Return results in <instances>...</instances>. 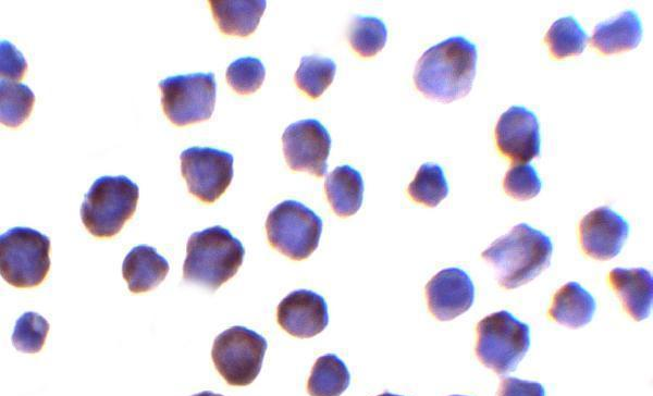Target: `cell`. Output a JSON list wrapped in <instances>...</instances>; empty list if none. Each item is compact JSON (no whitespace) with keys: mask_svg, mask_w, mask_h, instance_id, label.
<instances>
[{"mask_svg":"<svg viewBox=\"0 0 653 396\" xmlns=\"http://www.w3.org/2000/svg\"><path fill=\"white\" fill-rule=\"evenodd\" d=\"M266 231L270 245L286 257L300 261L318 247L322 220L296 200H284L268 214Z\"/></svg>","mask_w":653,"mask_h":396,"instance_id":"obj_7","label":"cell"},{"mask_svg":"<svg viewBox=\"0 0 653 396\" xmlns=\"http://www.w3.org/2000/svg\"><path fill=\"white\" fill-rule=\"evenodd\" d=\"M592 295L577 282H568L554 295L549 315L570 329L588 324L595 312Z\"/></svg>","mask_w":653,"mask_h":396,"instance_id":"obj_20","label":"cell"},{"mask_svg":"<svg viewBox=\"0 0 653 396\" xmlns=\"http://www.w3.org/2000/svg\"><path fill=\"white\" fill-rule=\"evenodd\" d=\"M169 263L156 248L138 245L123 260L122 275L132 293H145L158 286L169 272Z\"/></svg>","mask_w":653,"mask_h":396,"instance_id":"obj_17","label":"cell"},{"mask_svg":"<svg viewBox=\"0 0 653 396\" xmlns=\"http://www.w3.org/2000/svg\"><path fill=\"white\" fill-rule=\"evenodd\" d=\"M336 65L329 58L303 57L295 73L297 87L312 99L319 98L333 82Z\"/></svg>","mask_w":653,"mask_h":396,"instance_id":"obj_26","label":"cell"},{"mask_svg":"<svg viewBox=\"0 0 653 396\" xmlns=\"http://www.w3.org/2000/svg\"><path fill=\"white\" fill-rule=\"evenodd\" d=\"M350 374L346 364L334 354L319 357L307 382L310 396H340L348 387Z\"/></svg>","mask_w":653,"mask_h":396,"instance_id":"obj_22","label":"cell"},{"mask_svg":"<svg viewBox=\"0 0 653 396\" xmlns=\"http://www.w3.org/2000/svg\"><path fill=\"white\" fill-rule=\"evenodd\" d=\"M27 69L23 54L8 40L0 42V76L12 82L21 79Z\"/></svg>","mask_w":653,"mask_h":396,"instance_id":"obj_31","label":"cell"},{"mask_svg":"<svg viewBox=\"0 0 653 396\" xmlns=\"http://www.w3.org/2000/svg\"><path fill=\"white\" fill-rule=\"evenodd\" d=\"M48 331L49 323L42 315L27 311L15 322L12 343L19 351L38 352L45 344Z\"/></svg>","mask_w":653,"mask_h":396,"instance_id":"obj_28","label":"cell"},{"mask_svg":"<svg viewBox=\"0 0 653 396\" xmlns=\"http://www.w3.org/2000/svg\"><path fill=\"white\" fill-rule=\"evenodd\" d=\"M138 197L137 184L125 175L101 176L85 195L82 222L91 235L112 237L134 214Z\"/></svg>","mask_w":653,"mask_h":396,"instance_id":"obj_4","label":"cell"},{"mask_svg":"<svg viewBox=\"0 0 653 396\" xmlns=\"http://www.w3.org/2000/svg\"><path fill=\"white\" fill-rule=\"evenodd\" d=\"M267 341L257 332L235 325L220 333L211 358L219 374L232 386H246L259 374Z\"/></svg>","mask_w":653,"mask_h":396,"instance_id":"obj_8","label":"cell"},{"mask_svg":"<svg viewBox=\"0 0 653 396\" xmlns=\"http://www.w3.org/2000/svg\"><path fill=\"white\" fill-rule=\"evenodd\" d=\"M378 396H402V395H396V394H392V393L385 392V393H382V394H380Z\"/></svg>","mask_w":653,"mask_h":396,"instance_id":"obj_34","label":"cell"},{"mask_svg":"<svg viewBox=\"0 0 653 396\" xmlns=\"http://www.w3.org/2000/svg\"><path fill=\"white\" fill-rule=\"evenodd\" d=\"M589 37L574 16L557 18L545 35V42L556 59L580 54L586 48Z\"/></svg>","mask_w":653,"mask_h":396,"instance_id":"obj_24","label":"cell"},{"mask_svg":"<svg viewBox=\"0 0 653 396\" xmlns=\"http://www.w3.org/2000/svg\"><path fill=\"white\" fill-rule=\"evenodd\" d=\"M608 281L624 308L636 321L649 317L653 302L652 274L644 268H615Z\"/></svg>","mask_w":653,"mask_h":396,"instance_id":"obj_16","label":"cell"},{"mask_svg":"<svg viewBox=\"0 0 653 396\" xmlns=\"http://www.w3.org/2000/svg\"><path fill=\"white\" fill-rule=\"evenodd\" d=\"M209 4L219 29L239 37L256 30L267 7L264 0H210Z\"/></svg>","mask_w":653,"mask_h":396,"instance_id":"obj_19","label":"cell"},{"mask_svg":"<svg viewBox=\"0 0 653 396\" xmlns=\"http://www.w3.org/2000/svg\"><path fill=\"white\" fill-rule=\"evenodd\" d=\"M552 252L553 244L547 235L527 223H519L495 239L481 257L493 267L498 284L514 289L545 270Z\"/></svg>","mask_w":653,"mask_h":396,"instance_id":"obj_2","label":"cell"},{"mask_svg":"<svg viewBox=\"0 0 653 396\" xmlns=\"http://www.w3.org/2000/svg\"><path fill=\"white\" fill-rule=\"evenodd\" d=\"M410 198L427 207H436L448 194L443 169L435 163H423L407 188Z\"/></svg>","mask_w":653,"mask_h":396,"instance_id":"obj_25","label":"cell"},{"mask_svg":"<svg viewBox=\"0 0 653 396\" xmlns=\"http://www.w3.org/2000/svg\"><path fill=\"white\" fill-rule=\"evenodd\" d=\"M642 38V24L633 10H626L611 21L595 25L591 44L604 54L634 49Z\"/></svg>","mask_w":653,"mask_h":396,"instance_id":"obj_18","label":"cell"},{"mask_svg":"<svg viewBox=\"0 0 653 396\" xmlns=\"http://www.w3.org/2000/svg\"><path fill=\"white\" fill-rule=\"evenodd\" d=\"M158 85L163 112L174 125L185 126L211 116L217 94L213 73L169 76Z\"/></svg>","mask_w":653,"mask_h":396,"instance_id":"obj_9","label":"cell"},{"mask_svg":"<svg viewBox=\"0 0 653 396\" xmlns=\"http://www.w3.org/2000/svg\"><path fill=\"white\" fill-rule=\"evenodd\" d=\"M426 297L429 311L440 321H449L472 306L475 286L464 270L446 268L427 283Z\"/></svg>","mask_w":653,"mask_h":396,"instance_id":"obj_14","label":"cell"},{"mask_svg":"<svg viewBox=\"0 0 653 396\" xmlns=\"http://www.w3.org/2000/svg\"><path fill=\"white\" fill-rule=\"evenodd\" d=\"M266 70L258 58L243 57L233 61L226 69L227 84L239 95H249L263 83Z\"/></svg>","mask_w":653,"mask_h":396,"instance_id":"obj_29","label":"cell"},{"mask_svg":"<svg viewBox=\"0 0 653 396\" xmlns=\"http://www.w3.org/2000/svg\"><path fill=\"white\" fill-rule=\"evenodd\" d=\"M477 46L463 36L449 37L419 58L414 82L427 98L452 102L469 94L476 76Z\"/></svg>","mask_w":653,"mask_h":396,"instance_id":"obj_1","label":"cell"},{"mask_svg":"<svg viewBox=\"0 0 653 396\" xmlns=\"http://www.w3.org/2000/svg\"><path fill=\"white\" fill-rule=\"evenodd\" d=\"M529 347V325L506 310L491 313L477 324L476 355L500 375L514 371Z\"/></svg>","mask_w":653,"mask_h":396,"instance_id":"obj_5","label":"cell"},{"mask_svg":"<svg viewBox=\"0 0 653 396\" xmlns=\"http://www.w3.org/2000/svg\"><path fill=\"white\" fill-rule=\"evenodd\" d=\"M579 233L584 253L604 261L620 252L629 235V224L609 207L602 206L582 218Z\"/></svg>","mask_w":653,"mask_h":396,"instance_id":"obj_13","label":"cell"},{"mask_svg":"<svg viewBox=\"0 0 653 396\" xmlns=\"http://www.w3.org/2000/svg\"><path fill=\"white\" fill-rule=\"evenodd\" d=\"M451 396H465V395H451Z\"/></svg>","mask_w":653,"mask_h":396,"instance_id":"obj_35","label":"cell"},{"mask_svg":"<svg viewBox=\"0 0 653 396\" xmlns=\"http://www.w3.org/2000/svg\"><path fill=\"white\" fill-rule=\"evenodd\" d=\"M497 396H545V391L538 382L506 378L500 385Z\"/></svg>","mask_w":653,"mask_h":396,"instance_id":"obj_32","label":"cell"},{"mask_svg":"<svg viewBox=\"0 0 653 396\" xmlns=\"http://www.w3.org/2000/svg\"><path fill=\"white\" fill-rule=\"evenodd\" d=\"M279 325L289 335L309 338L321 333L329 323L324 298L308 289H297L284 297L278 306Z\"/></svg>","mask_w":653,"mask_h":396,"instance_id":"obj_15","label":"cell"},{"mask_svg":"<svg viewBox=\"0 0 653 396\" xmlns=\"http://www.w3.org/2000/svg\"><path fill=\"white\" fill-rule=\"evenodd\" d=\"M282 144L291 170L306 171L318 177L326 173L331 137L318 120L306 119L292 123L283 132Z\"/></svg>","mask_w":653,"mask_h":396,"instance_id":"obj_11","label":"cell"},{"mask_svg":"<svg viewBox=\"0 0 653 396\" xmlns=\"http://www.w3.org/2000/svg\"><path fill=\"white\" fill-rule=\"evenodd\" d=\"M181 173L192 195L206 203L219 199L233 178V156L210 147H190L181 156Z\"/></svg>","mask_w":653,"mask_h":396,"instance_id":"obj_10","label":"cell"},{"mask_svg":"<svg viewBox=\"0 0 653 396\" xmlns=\"http://www.w3.org/2000/svg\"><path fill=\"white\" fill-rule=\"evenodd\" d=\"M192 396H223V395L217 394V393H213V392H210V391H204V392L194 394Z\"/></svg>","mask_w":653,"mask_h":396,"instance_id":"obj_33","label":"cell"},{"mask_svg":"<svg viewBox=\"0 0 653 396\" xmlns=\"http://www.w3.org/2000/svg\"><path fill=\"white\" fill-rule=\"evenodd\" d=\"M347 37L352 48L359 55L369 58L384 47L387 29L384 22L378 17L357 15L348 27Z\"/></svg>","mask_w":653,"mask_h":396,"instance_id":"obj_27","label":"cell"},{"mask_svg":"<svg viewBox=\"0 0 653 396\" xmlns=\"http://www.w3.org/2000/svg\"><path fill=\"white\" fill-rule=\"evenodd\" d=\"M50 239L30 227L16 226L0 236V273L20 288L39 285L50 269Z\"/></svg>","mask_w":653,"mask_h":396,"instance_id":"obj_6","label":"cell"},{"mask_svg":"<svg viewBox=\"0 0 653 396\" xmlns=\"http://www.w3.org/2000/svg\"><path fill=\"white\" fill-rule=\"evenodd\" d=\"M34 103L35 95L27 85L0 81V121L3 125H21L30 114Z\"/></svg>","mask_w":653,"mask_h":396,"instance_id":"obj_23","label":"cell"},{"mask_svg":"<svg viewBox=\"0 0 653 396\" xmlns=\"http://www.w3.org/2000/svg\"><path fill=\"white\" fill-rule=\"evenodd\" d=\"M324 190L333 211L342 218L355 214L361 207L364 181L350 165H340L328 174Z\"/></svg>","mask_w":653,"mask_h":396,"instance_id":"obj_21","label":"cell"},{"mask_svg":"<svg viewBox=\"0 0 653 396\" xmlns=\"http://www.w3.org/2000/svg\"><path fill=\"white\" fill-rule=\"evenodd\" d=\"M505 193L517 199L528 200L535 197L542 187L541 180L531 164L512 166L503 181Z\"/></svg>","mask_w":653,"mask_h":396,"instance_id":"obj_30","label":"cell"},{"mask_svg":"<svg viewBox=\"0 0 653 396\" xmlns=\"http://www.w3.org/2000/svg\"><path fill=\"white\" fill-rule=\"evenodd\" d=\"M244 256L239 239L220 225L195 232L187 240L183 279L215 290L236 274Z\"/></svg>","mask_w":653,"mask_h":396,"instance_id":"obj_3","label":"cell"},{"mask_svg":"<svg viewBox=\"0 0 653 396\" xmlns=\"http://www.w3.org/2000/svg\"><path fill=\"white\" fill-rule=\"evenodd\" d=\"M495 141L513 162L527 163L539 157L541 137L537 115L522 106H512L497 121Z\"/></svg>","mask_w":653,"mask_h":396,"instance_id":"obj_12","label":"cell"}]
</instances>
